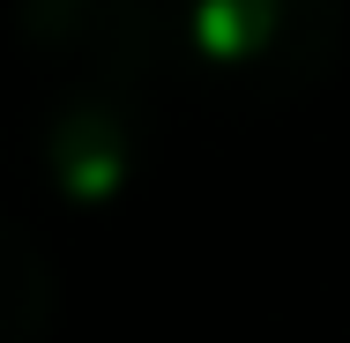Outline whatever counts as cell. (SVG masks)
Here are the masks:
<instances>
[{
    "label": "cell",
    "mask_w": 350,
    "mask_h": 343,
    "mask_svg": "<svg viewBox=\"0 0 350 343\" xmlns=\"http://www.w3.org/2000/svg\"><path fill=\"white\" fill-rule=\"evenodd\" d=\"M172 15L202 90L254 112L313 97L350 38V0H179Z\"/></svg>",
    "instance_id": "obj_1"
},
{
    "label": "cell",
    "mask_w": 350,
    "mask_h": 343,
    "mask_svg": "<svg viewBox=\"0 0 350 343\" xmlns=\"http://www.w3.org/2000/svg\"><path fill=\"white\" fill-rule=\"evenodd\" d=\"M15 38L38 68L82 82H149L179 45V15L157 0H15Z\"/></svg>",
    "instance_id": "obj_3"
},
{
    "label": "cell",
    "mask_w": 350,
    "mask_h": 343,
    "mask_svg": "<svg viewBox=\"0 0 350 343\" xmlns=\"http://www.w3.org/2000/svg\"><path fill=\"white\" fill-rule=\"evenodd\" d=\"M53 314H60V276L23 224H8L0 231V343H45Z\"/></svg>",
    "instance_id": "obj_4"
},
{
    "label": "cell",
    "mask_w": 350,
    "mask_h": 343,
    "mask_svg": "<svg viewBox=\"0 0 350 343\" xmlns=\"http://www.w3.org/2000/svg\"><path fill=\"white\" fill-rule=\"evenodd\" d=\"M142 157H149V112H142V82H82L45 105L38 120V172L45 187L75 209H105L135 187Z\"/></svg>",
    "instance_id": "obj_2"
}]
</instances>
